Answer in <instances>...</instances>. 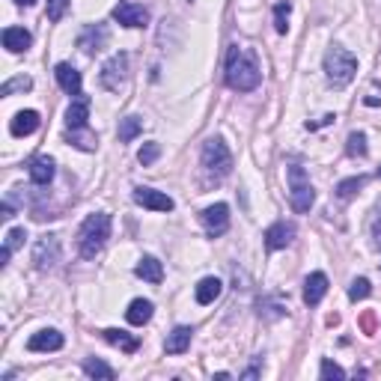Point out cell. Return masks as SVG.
<instances>
[{
    "mask_svg": "<svg viewBox=\"0 0 381 381\" xmlns=\"http://www.w3.org/2000/svg\"><path fill=\"white\" fill-rule=\"evenodd\" d=\"M33 263L39 272H48V268H54L60 263V238L57 236H42L33 245Z\"/></svg>",
    "mask_w": 381,
    "mask_h": 381,
    "instance_id": "cell-7",
    "label": "cell"
},
{
    "mask_svg": "<svg viewBox=\"0 0 381 381\" xmlns=\"http://www.w3.org/2000/svg\"><path fill=\"white\" fill-rule=\"evenodd\" d=\"M158 155H161V146H158V143H143V146H140V152H137V161L143 167H149V164L158 161Z\"/></svg>",
    "mask_w": 381,
    "mask_h": 381,
    "instance_id": "cell-31",
    "label": "cell"
},
{
    "mask_svg": "<svg viewBox=\"0 0 381 381\" xmlns=\"http://www.w3.org/2000/svg\"><path fill=\"white\" fill-rule=\"evenodd\" d=\"M9 256H12V250H9V247L3 245V250H0V265H6V263H9Z\"/></svg>",
    "mask_w": 381,
    "mask_h": 381,
    "instance_id": "cell-36",
    "label": "cell"
},
{
    "mask_svg": "<svg viewBox=\"0 0 381 381\" xmlns=\"http://www.w3.org/2000/svg\"><path fill=\"white\" fill-rule=\"evenodd\" d=\"M289 203L295 212H310V206L316 203V190L310 185L304 167H289Z\"/></svg>",
    "mask_w": 381,
    "mask_h": 381,
    "instance_id": "cell-5",
    "label": "cell"
},
{
    "mask_svg": "<svg viewBox=\"0 0 381 381\" xmlns=\"http://www.w3.org/2000/svg\"><path fill=\"white\" fill-rule=\"evenodd\" d=\"M36 128H39L36 110H18V114L12 116V123H9V132H12L15 137H27V134H33Z\"/></svg>",
    "mask_w": 381,
    "mask_h": 381,
    "instance_id": "cell-18",
    "label": "cell"
},
{
    "mask_svg": "<svg viewBox=\"0 0 381 381\" xmlns=\"http://www.w3.org/2000/svg\"><path fill=\"white\" fill-rule=\"evenodd\" d=\"M15 3H18V6H33L36 0H15Z\"/></svg>",
    "mask_w": 381,
    "mask_h": 381,
    "instance_id": "cell-39",
    "label": "cell"
},
{
    "mask_svg": "<svg viewBox=\"0 0 381 381\" xmlns=\"http://www.w3.org/2000/svg\"><path fill=\"white\" fill-rule=\"evenodd\" d=\"M30 179H33V185H48L54 179V161L48 155H39L30 161Z\"/></svg>",
    "mask_w": 381,
    "mask_h": 381,
    "instance_id": "cell-22",
    "label": "cell"
},
{
    "mask_svg": "<svg viewBox=\"0 0 381 381\" xmlns=\"http://www.w3.org/2000/svg\"><path fill=\"white\" fill-rule=\"evenodd\" d=\"M110 346H116L119 352H125V355H134L137 348H140V339L132 337V334H125V330H119V328H107L105 334H102Z\"/></svg>",
    "mask_w": 381,
    "mask_h": 381,
    "instance_id": "cell-21",
    "label": "cell"
},
{
    "mask_svg": "<svg viewBox=\"0 0 381 381\" xmlns=\"http://www.w3.org/2000/svg\"><path fill=\"white\" fill-rule=\"evenodd\" d=\"M143 132V119L140 116H125L119 123V143H132V140Z\"/></svg>",
    "mask_w": 381,
    "mask_h": 381,
    "instance_id": "cell-25",
    "label": "cell"
},
{
    "mask_svg": "<svg viewBox=\"0 0 381 381\" xmlns=\"http://www.w3.org/2000/svg\"><path fill=\"white\" fill-rule=\"evenodd\" d=\"M134 274L149 280V283H161V280H164V268H161V263H158L155 256H143L134 265Z\"/></svg>",
    "mask_w": 381,
    "mask_h": 381,
    "instance_id": "cell-23",
    "label": "cell"
},
{
    "mask_svg": "<svg viewBox=\"0 0 381 381\" xmlns=\"http://www.w3.org/2000/svg\"><path fill=\"white\" fill-rule=\"evenodd\" d=\"M203 167H206V173L215 176V179H224L229 170H233V152H229L227 143L220 137L206 140V146H203Z\"/></svg>",
    "mask_w": 381,
    "mask_h": 381,
    "instance_id": "cell-4",
    "label": "cell"
},
{
    "mask_svg": "<svg viewBox=\"0 0 381 381\" xmlns=\"http://www.w3.org/2000/svg\"><path fill=\"white\" fill-rule=\"evenodd\" d=\"M0 218H3V220H9V218H12V206H9V203H3V209H0Z\"/></svg>",
    "mask_w": 381,
    "mask_h": 381,
    "instance_id": "cell-37",
    "label": "cell"
},
{
    "mask_svg": "<svg viewBox=\"0 0 381 381\" xmlns=\"http://www.w3.org/2000/svg\"><path fill=\"white\" fill-rule=\"evenodd\" d=\"M263 81V72H259L256 57L245 51L242 45H229L227 51V84L238 89V93H250Z\"/></svg>",
    "mask_w": 381,
    "mask_h": 381,
    "instance_id": "cell-1",
    "label": "cell"
},
{
    "mask_svg": "<svg viewBox=\"0 0 381 381\" xmlns=\"http://www.w3.org/2000/svg\"><path fill=\"white\" fill-rule=\"evenodd\" d=\"M325 295H328V277L322 272H313L304 280V304L307 307H316Z\"/></svg>",
    "mask_w": 381,
    "mask_h": 381,
    "instance_id": "cell-14",
    "label": "cell"
},
{
    "mask_svg": "<svg viewBox=\"0 0 381 381\" xmlns=\"http://www.w3.org/2000/svg\"><path fill=\"white\" fill-rule=\"evenodd\" d=\"M220 292H224V283H220L218 277H203L197 283V289H194V298H197V304H215V301L220 298Z\"/></svg>",
    "mask_w": 381,
    "mask_h": 381,
    "instance_id": "cell-19",
    "label": "cell"
},
{
    "mask_svg": "<svg viewBox=\"0 0 381 381\" xmlns=\"http://www.w3.org/2000/svg\"><path fill=\"white\" fill-rule=\"evenodd\" d=\"M378 179H381V167H378Z\"/></svg>",
    "mask_w": 381,
    "mask_h": 381,
    "instance_id": "cell-40",
    "label": "cell"
},
{
    "mask_svg": "<svg viewBox=\"0 0 381 381\" xmlns=\"http://www.w3.org/2000/svg\"><path fill=\"white\" fill-rule=\"evenodd\" d=\"M84 373H87L89 378H116L114 366H107L105 360H98V357H87V360H84Z\"/></svg>",
    "mask_w": 381,
    "mask_h": 381,
    "instance_id": "cell-26",
    "label": "cell"
},
{
    "mask_svg": "<svg viewBox=\"0 0 381 381\" xmlns=\"http://www.w3.org/2000/svg\"><path fill=\"white\" fill-rule=\"evenodd\" d=\"M289 12H292V3H289V0H280L274 6V30L277 33H286L289 30Z\"/></svg>",
    "mask_w": 381,
    "mask_h": 381,
    "instance_id": "cell-28",
    "label": "cell"
},
{
    "mask_svg": "<svg viewBox=\"0 0 381 381\" xmlns=\"http://www.w3.org/2000/svg\"><path fill=\"white\" fill-rule=\"evenodd\" d=\"M24 238H27V233H24V229L21 227H15V229H9V233H6V247L9 250H15V247H21L24 245Z\"/></svg>",
    "mask_w": 381,
    "mask_h": 381,
    "instance_id": "cell-35",
    "label": "cell"
},
{
    "mask_svg": "<svg viewBox=\"0 0 381 381\" xmlns=\"http://www.w3.org/2000/svg\"><path fill=\"white\" fill-rule=\"evenodd\" d=\"M373 233H375V238H378V245H381V218L375 220V224H373Z\"/></svg>",
    "mask_w": 381,
    "mask_h": 381,
    "instance_id": "cell-38",
    "label": "cell"
},
{
    "mask_svg": "<svg viewBox=\"0 0 381 381\" xmlns=\"http://www.w3.org/2000/svg\"><path fill=\"white\" fill-rule=\"evenodd\" d=\"M292 238H295V227L286 224V220H277L274 227L265 229V247L268 250H283V247L292 245Z\"/></svg>",
    "mask_w": 381,
    "mask_h": 381,
    "instance_id": "cell-11",
    "label": "cell"
},
{
    "mask_svg": "<svg viewBox=\"0 0 381 381\" xmlns=\"http://www.w3.org/2000/svg\"><path fill=\"white\" fill-rule=\"evenodd\" d=\"M319 375H322L325 381L328 378H346V369L343 366H339V364H334V360H322V366H319Z\"/></svg>",
    "mask_w": 381,
    "mask_h": 381,
    "instance_id": "cell-33",
    "label": "cell"
},
{
    "mask_svg": "<svg viewBox=\"0 0 381 381\" xmlns=\"http://www.w3.org/2000/svg\"><path fill=\"white\" fill-rule=\"evenodd\" d=\"M30 45H33V36H30V30H24V27H6V30H3V48H6V51L21 54V51H27Z\"/></svg>",
    "mask_w": 381,
    "mask_h": 381,
    "instance_id": "cell-16",
    "label": "cell"
},
{
    "mask_svg": "<svg viewBox=\"0 0 381 381\" xmlns=\"http://www.w3.org/2000/svg\"><path fill=\"white\" fill-rule=\"evenodd\" d=\"M346 152L352 155V158H364L366 155V134H360V132H352L346 140Z\"/></svg>",
    "mask_w": 381,
    "mask_h": 381,
    "instance_id": "cell-29",
    "label": "cell"
},
{
    "mask_svg": "<svg viewBox=\"0 0 381 381\" xmlns=\"http://www.w3.org/2000/svg\"><path fill=\"white\" fill-rule=\"evenodd\" d=\"M98 81H102L105 89H110V93H119V87H123L128 81V54H114L107 60V63L102 66V75H98Z\"/></svg>",
    "mask_w": 381,
    "mask_h": 381,
    "instance_id": "cell-6",
    "label": "cell"
},
{
    "mask_svg": "<svg viewBox=\"0 0 381 381\" xmlns=\"http://www.w3.org/2000/svg\"><path fill=\"white\" fill-rule=\"evenodd\" d=\"M107 238H110V215H105V212L89 215L81 224V233H78L81 256L84 259H96V254H102V247H105Z\"/></svg>",
    "mask_w": 381,
    "mask_h": 381,
    "instance_id": "cell-2",
    "label": "cell"
},
{
    "mask_svg": "<svg viewBox=\"0 0 381 381\" xmlns=\"http://www.w3.org/2000/svg\"><path fill=\"white\" fill-rule=\"evenodd\" d=\"M27 348L30 352H60L63 348V334L54 328H45L27 339Z\"/></svg>",
    "mask_w": 381,
    "mask_h": 381,
    "instance_id": "cell-12",
    "label": "cell"
},
{
    "mask_svg": "<svg viewBox=\"0 0 381 381\" xmlns=\"http://www.w3.org/2000/svg\"><path fill=\"white\" fill-rule=\"evenodd\" d=\"M369 292H373V286H369L366 277H357V280H352V286H348V298L352 301H364V298H369Z\"/></svg>",
    "mask_w": 381,
    "mask_h": 381,
    "instance_id": "cell-30",
    "label": "cell"
},
{
    "mask_svg": "<svg viewBox=\"0 0 381 381\" xmlns=\"http://www.w3.org/2000/svg\"><path fill=\"white\" fill-rule=\"evenodd\" d=\"M114 21L123 27H146L149 24V9L140 3H119L114 9Z\"/></svg>",
    "mask_w": 381,
    "mask_h": 381,
    "instance_id": "cell-10",
    "label": "cell"
},
{
    "mask_svg": "<svg viewBox=\"0 0 381 381\" xmlns=\"http://www.w3.org/2000/svg\"><path fill=\"white\" fill-rule=\"evenodd\" d=\"M107 42V30L102 27V24H96V27H87L84 33H81V39H78V45L84 48L87 54H93V51H98Z\"/></svg>",
    "mask_w": 381,
    "mask_h": 381,
    "instance_id": "cell-24",
    "label": "cell"
},
{
    "mask_svg": "<svg viewBox=\"0 0 381 381\" xmlns=\"http://www.w3.org/2000/svg\"><path fill=\"white\" fill-rule=\"evenodd\" d=\"M203 227H206V233L209 236H220V233H227V227H229V206L227 203H215V206H209L203 209Z\"/></svg>",
    "mask_w": 381,
    "mask_h": 381,
    "instance_id": "cell-8",
    "label": "cell"
},
{
    "mask_svg": "<svg viewBox=\"0 0 381 381\" xmlns=\"http://www.w3.org/2000/svg\"><path fill=\"white\" fill-rule=\"evenodd\" d=\"M87 119H89V98L81 96L66 110V128L69 132H81V128H87Z\"/></svg>",
    "mask_w": 381,
    "mask_h": 381,
    "instance_id": "cell-15",
    "label": "cell"
},
{
    "mask_svg": "<svg viewBox=\"0 0 381 381\" xmlns=\"http://www.w3.org/2000/svg\"><path fill=\"white\" fill-rule=\"evenodd\" d=\"M364 185H366V176H352V179H343V182L337 185V197H339V200H352V197H355V194H357V190L364 188Z\"/></svg>",
    "mask_w": 381,
    "mask_h": 381,
    "instance_id": "cell-27",
    "label": "cell"
},
{
    "mask_svg": "<svg viewBox=\"0 0 381 381\" xmlns=\"http://www.w3.org/2000/svg\"><path fill=\"white\" fill-rule=\"evenodd\" d=\"M190 339H194V328L179 325L173 334H167L164 352H167V355H182V352H188V348H190Z\"/></svg>",
    "mask_w": 381,
    "mask_h": 381,
    "instance_id": "cell-17",
    "label": "cell"
},
{
    "mask_svg": "<svg viewBox=\"0 0 381 381\" xmlns=\"http://www.w3.org/2000/svg\"><path fill=\"white\" fill-rule=\"evenodd\" d=\"M33 87V81H30L27 75H18V78H12V81H6L3 87H0V96H12V93H18V89H30Z\"/></svg>",
    "mask_w": 381,
    "mask_h": 381,
    "instance_id": "cell-32",
    "label": "cell"
},
{
    "mask_svg": "<svg viewBox=\"0 0 381 381\" xmlns=\"http://www.w3.org/2000/svg\"><path fill=\"white\" fill-rule=\"evenodd\" d=\"M134 203L143 206V209H152V212H173V200H170L167 194H161V190L155 188H134Z\"/></svg>",
    "mask_w": 381,
    "mask_h": 381,
    "instance_id": "cell-9",
    "label": "cell"
},
{
    "mask_svg": "<svg viewBox=\"0 0 381 381\" xmlns=\"http://www.w3.org/2000/svg\"><path fill=\"white\" fill-rule=\"evenodd\" d=\"M325 75H328V81L330 87H337V89H343L352 84V78L357 75V60L355 54H348L346 48H328V54H325Z\"/></svg>",
    "mask_w": 381,
    "mask_h": 381,
    "instance_id": "cell-3",
    "label": "cell"
},
{
    "mask_svg": "<svg viewBox=\"0 0 381 381\" xmlns=\"http://www.w3.org/2000/svg\"><path fill=\"white\" fill-rule=\"evenodd\" d=\"M72 0H48V21H60L66 15V9Z\"/></svg>",
    "mask_w": 381,
    "mask_h": 381,
    "instance_id": "cell-34",
    "label": "cell"
},
{
    "mask_svg": "<svg viewBox=\"0 0 381 381\" xmlns=\"http://www.w3.org/2000/svg\"><path fill=\"white\" fill-rule=\"evenodd\" d=\"M152 301H146V298H137V301H132L128 304V310H125V319H128V325H134V328H143L149 319H152Z\"/></svg>",
    "mask_w": 381,
    "mask_h": 381,
    "instance_id": "cell-20",
    "label": "cell"
},
{
    "mask_svg": "<svg viewBox=\"0 0 381 381\" xmlns=\"http://www.w3.org/2000/svg\"><path fill=\"white\" fill-rule=\"evenodd\" d=\"M54 75H57V84H60V89L63 93H69V96H81V72L72 66V63H57V69H54Z\"/></svg>",
    "mask_w": 381,
    "mask_h": 381,
    "instance_id": "cell-13",
    "label": "cell"
}]
</instances>
